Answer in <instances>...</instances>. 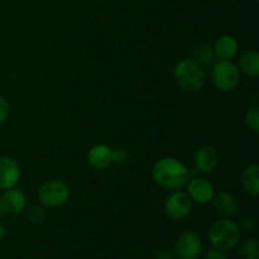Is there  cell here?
Returning <instances> with one entry per match:
<instances>
[{"label": "cell", "instance_id": "1", "mask_svg": "<svg viewBox=\"0 0 259 259\" xmlns=\"http://www.w3.org/2000/svg\"><path fill=\"white\" fill-rule=\"evenodd\" d=\"M153 181L159 187L171 191L182 190L190 180V169L175 157H163L152 167Z\"/></svg>", "mask_w": 259, "mask_h": 259}, {"label": "cell", "instance_id": "2", "mask_svg": "<svg viewBox=\"0 0 259 259\" xmlns=\"http://www.w3.org/2000/svg\"><path fill=\"white\" fill-rule=\"evenodd\" d=\"M177 85L186 93H196L204 88L206 73L204 67L192 58H182L176 63L174 70Z\"/></svg>", "mask_w": 259, "mask_h": 259}, {"label": "cell", "instance_id": "3", "mask_svg": "<svg viewBox=\"0 0 259 259\" xmlns=\"http://www.w3.org/2000/svg\"><path fill=\"white\" fill-rule=\"evenodd\" d=\"M207 238L211 247L228 252V250L234 249L239 244L240 228L233 220L222 218L212 223L207 232Z\"/></svg>", "mask_w": 259, "mask_h": 259}, {"label": "cell", "instance_id": "4", "mask_svg": "<svg viewBox=\"0 0 259 259\" xmlns=\"http://www.w3.org/2000/svg\"><path fill=\"white\" fill-rule=\"evenodd\" d=\"M211 82L217 90L222 93L233 91L240 81L239 68L232 61L218 60L211 66Z\"/></svg>", "mask_w": 259, "mask_h": 259}, {"label": "cell", "instance_id": "5", "mask_svg": "<svg viewBox=\"0 0 259 259\" xmlns=\"http://www.w3.org/2000/svg\"><path fill=\"white\" fill-rule=\"evenodd\" d=\"M70 197V187L62 180H51L38 190V200L46 207H60Z\"/></svg>", "mask_w": 259, "mask_h": 259}, {"label": "cell", "instance_id": "6", "mask_svg": "<svg viewBox=\"0 0 259 259\" xmlns=\"http://www.w3.org/2000/svg\"><path fill=\"white\" fill-rule=\"evenodd\" d=\"M202 248L201 237L195 230H185L177 237L172 252L175 259H199Z\"/></svg>", "mask_w": 259, "mask_h": 259}, {"label": "cell", "instance_id": "7", "mask_svg": "<svg viewBox=\"0 0 259 259\" xmlns=\"http://www.w3.org/2000/svg\"><path fill=\"white\" fill-rule=\"evenodd\" d=\"M191 197L181 190L172 192L164 201V214L172 222H182L191 214Z\"/></svg>", "mask_w": 259, "mask_h": 259}, {"label": "cell", "instance_id": "8", "mask_svg": "<svg viewBox=\"0 0 259 259\" xmlns=\"http://www.w3.org/2000/svg\"><path fill=\"white\" fill-rule=\"evenodd\" d=\"M220 163L219 151L211 144H204L195 152L194 164L197 172L210 175L217 171Z\"/></svg>", "mask_w": 259, "mask_h": 259}, {"label": "cell", "instance_id": "9", "mask_svg": "<svg viewBox=\"0 0 259 259\" xmlns=\"http://www.w3.org/2000/svg\"><path fill=\"white\" fill-rule=\"evenodd\" d=\"M185 187L192 201L197 204H209L215 195L214 185L204 177H190Z\"/></svg>", "mask_w": 259, "mask_h": 259}, {"label": "cell", "instance_id": "10", "mask_svg": "<svg viewBox=\"0 0 259 259\" xmlns=\"http://www.w3.org/2000/svg\"><path fill=\"white\" fill-rule=\"evenodd\" d=\"M20 180V167L13 158L0 156V190L7 191L17 186Z\"/></svg>", "mask_w": 259, "mask_h": 259}, {"label": "cell", "instance_id": "11", "mask_svg": "<svg viewBox=\"0 0 259 259\" xmlns=\"http://www.w3.org/2000/svg\"><path fill=\"white\" fill-rule=\"evenodd\" d=\"M212 205L218 214L225 219H232L237 215L238 210H239V204H238V199L235 197L234 194L229 191H219L217 194L215 192L214 197H212Z\"/></svg>", "mask_w": 259, "mask_h": 259}, {"label": "cell", "instance_id": "12", "mask_svg": "<svg viewBox=\"0 0 259 259\" xmlns=\"http://www.w3.org/2000/svg\"><path fill=\"white\" fill-rule=\"evenodd\" d=\"M88 163L93 168L104 171L114 163L113 149L103 143L95 144L88 152Z\"/></svg>", "mask_w": 259, "mask_h": 259}, {"label": "cell", "instance_id": "13", "mask_svg": "<svg viewBox=\"0 0 259 259\" xmlns=\"http://www.w3.org/2000/svg\"><path fill=\"white\" fill-rule=\"evenodd\" d=\"M217 60L232 61L238 55L239 45L238 40L230 34H223L212 45Z\"/></svg>", "mask_w": 259, "mask_h": 259}, {"label": "cell", "instance_id": "14", "mask_svg": "<svg viewBox=\"0 0 259 259\" xmlns=\"http://www.w3.org/2000/svg\"><path fill=\"white\" fill-rule=\"evenodd\" d=\"M240 184L245 194L252 197H257L259 195V167L257 164H248L242 171Z\"/></svg>", "mask_w": 259, "mask_h": 259}, {"label": "cell", "instance_id": "15", "mask_svg": "<svg viewBox=\"0 0 259 259\" xmlns=\"http://www.w3.org/2000/svg\"><path fill=\"white\" fill-rule=\"evenodd\" d=\"M3 200L8 207V214L18 215L22 214L27 206V197L22 190H18L15 187L7 190L3 195Z\"/></svg>", "mask_w": 259, "mask_h": 259}, {"label": "cell", "instance_id": "16", "mask_svg": "<svg viewBox=\"0 0 259 259\" xmlns=\"http://www.w3.org/2000/svg\"><path fill=\"white\" fill-rule=\"evenodd\" d=\"M239 72H243L250 78H257L259 76V53L257 51L250 50L243 53L239 57L238 63Z\"/></svg>", "mask_w": 259, "mask_h": 259}, {"label": "cell", "instance_id": "17", "mask_svg": "<svg viewBox=\"0 0 259 259\" xmlns=\"http://www.w3.org/2000/svg\"><path fill=\"white\" fill-rule=\"evenodd\" d=\"M192 60L196 61L199 65H201L202 67H206V66H212L217 62V56H215L214 48L212 45L210 43H199L197 46H195L194 50H192Z\"/></svg>", "mask_w": 259, "mask_h": 259}, {"label": "cell", "instance_id": "18", "mask_svg": "<svg viewBox=\"0 0 259 259\" xmlns=\"http://www.w3.org/2000/svg\"><path fill=\"white\" fill-rule=\"evenodd\" d=\"M240 258L242 259H259V242L254 238L247 239L239 250Z\"/></svg>", "mask_w": 259, "mask_h": 259}, {"label": "cell", "instance_id": "19", "mask_svg": "<svg viewBox=\"0 0 259 259\" xmlns=\"http://www.w3.org/2000/svg\"><path fill=\"white\" fill-rule=\"evenodd\" d=\"M245 124L248 129L254 134L259 133V108L258 106H250L245 113Z\"/></svg>", "mask_w": 259, "mask_h": 259}, {"label": "cell", "instance_id": "20", "mask_svg": "<svg viewBox=\"0 0 259 259\" xmlns=\"http://www.w3.org/2000/svg\"><path fill=\"white\" fill-rule=\"evenodd\" d=\"M46 218H47V210H46V206H43L42 204L33 206L29 214H28V219H29V222L33 225L42 224V223H45Z\"/></svg>", "mask_w": 259, "mask_h": 259}, {"label": "cell", "instance_id": "21", "mask_svg": "<svg viewBox=\"0 0 259 259\" xmlns=\"http://www.w3.org/2000/svg\"><path fill=\"white\" fill-rule=\"evenodd\" d=\"M9 113H10L9 103H8V100L4 98V96L0 95V125L7 121L8 116H9Z\"/></svg>", "mask_w": 259, "mask_h": 259}, {"label": "cell", "instance_id": "22", "mask_svg": "<svg viewBox=\"0 0 259 259\" xmlns=\"http://www.w3.org/2000/svg\"><path fill=\"white\" fill-rule=\"evenodd\" d=\"M205 259H229V257H228L225 250L211 247L209 250H207L206 254H205Z\"/></svg>", "mask_w": 259, "mask_h": 259}, {"label": "cell", "instance_id": "23", "mask_svg": "<svg viewBox=\"0 0 259 259\" xmlns=\"http://www.w3.org/2000/svg\"><path fill=\"white\" fill-rule=\"evenodd\" d=\"M128 152L123 147H118V148L113 149V161L115 163H124L128 159Z\"/></svg>", "mask_w": 259, "mask_h": 259}, {"label": "cell", "instance_id": "24", "mask_svg": "<svg viewBox=\"0 0 259 259\" xmlns=\"http://www.w3.org/2000/svg\"><path fill=\"white\" fill-rule=\"evenodd\" d=\"M255 218L253 217H244L242 219V223H240V227L242 229H244L245 232H252L255 228Z\"/></svg>", "mask_w": 259, "mask_h": 259}, {"label": "cell", "instance_id": "25", "mask_svg": "<svg viewBox=\"0 0 259 259\" xmlns=\"http://www.w3.org/2000/svg\"><path fill=\"white\" fill-rule=\"evenodd\" d=\"M153 259H175V255L172 250L162 248V249H158L154 252Z\"/></svg>", "mask_w": 259, "mask_h": 259}, {"label": "cell", "instance_id": "26", "mask_svg": "<svg viewBox=\"0 0 259 259\" xmlns=\"http://www.w3.org/2000/svg\"><path fill=\"white\" fill-rule=\"evenodd\" d=\"M8 214V207L5 205V201L3 200V197H0V218L5 217Z\"/></svg>", "mask_w": 259, "mask_h": 259}, {"label": "cell", "instance_id": "27", "mask_svg": "<svg viewBox=\"0 0 259 259\" xmlns=\"http://www.w3.org/2000/svg\"><path fill=\"white\" fill-rule=\"evenodd\" d=\"M4 237H5V227H4V224L0 222V242L4 239Z\"/></svg>", "mask_w": 259, "mask_h": 259}, {"label": "cell", "instance_id": "28", "mask_svg": "<svg viewBox=\"0 0 259 259\" xmlns=\"http://www.w3.org/2000/svg\"><path fill=\"white\" fill-rule=\"evenodd\" d=\"M255 2H258V0H255Z\"/></svg>", "mask_w": 259, "mask_h": 259}]
</instances>
